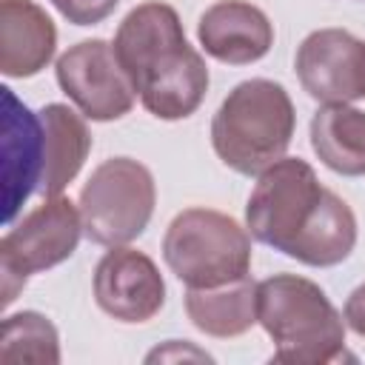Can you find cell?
Returning <instances> with one entry per match:
<instances>
[{
	"instance_id": "e0dca14e",
	"label": "cell",
	"mask_w": 365,
	"mask_h": 365,
	"mask_svg": "<svg viewBox=\"0 0 365 365\" xmlns=\"http://www.w3.org/2000/svg\"><path fill=\"white\" fill-rule=\"evenodd\" d=\"M0 362L57 365L60 362L57 328L37 311H20L6 317L0 328Z\"/></svg>"
},
{
	"instance_id": "6da1fadb",
	"label": "cell",
	"mask_w": 365,
	"mask_h": 365,
	"mask_svg": "<svg viewBox=\"0 0 365 365\" xmlns=\"http://www.w3.org/2000/svg\"><path fill=\"white\" fill-rule=\"evenodd\" d=\"M114 51L148 114L182 120L200 108L208 91V68L200 51L188 46L171 6L151 0L131 9L117 29Z\"/></svg>"
},
{
	"instance_id": "9c48e42d",
	"label": "cell",
	"mask_w": 365,
	"mask_h": 365,
	"mask_svg": "<svg viewBox=\"0 0 365 365\" xmlns=\"http://www.w3.org/2000/svg\"><path fill=\"white\" fill-rule=\"evenodd\" d=\"M297 77L325 106L359 100L365 97V43L342 29L311 31L297 48Z\"/></svg>"
},
{
	"instance_id": "7c38bea8",
	"label": "cell",
	"mask_w": 365,
	"mask_h": 365,
	"mask_svg": "<svg viewBox=\"0 0 365 365\" xmlns=\"http://www.w3.org/2000/svg\"><path fill=\"white\" fill-rule=\"evenodd\" d=\"M43 174V125L17 103L11 88H3V180H6V222L40 188Z\"/></svg>"
},
{
	"instance_id": "4fadbf2b",
	"label": "cell",
	"mask_w": 365,
	"mask_h": 365,
	"mask_svg": "<svg viewBox=\"0 0 365 365\" xmlns=\"http://www.w3.org/2000/svg\"><path fill=\"white\" fill-rule=\"evenodd\" d=\"M57 48L51 17L31 0H0V71L6 77H34Z\"/></svg>"
},
{
	"instance_id": "7a4b0ae2",
	"label": "cell",
	"mask_w": 365,
	"mask_h": 365,
	"mask_svg": "<svg viewBox=\"0 0 365 365\" xmlns=\"http://www.w3.org/2000/svg\"><path fill=\"white\" fill-rule=\"evenodd\" d=\"M257 322L274 339V362L325 365L345 348V322L325 291L297 274H274L257 285Z\"/></svg>"
},
{
	"instance_id": "9a60e30c",
	"label": "cell",
	"mask_w": 365,
	"mask_h": 365,
	"mask_svg": "<svg viewBox=\"0 0 365 365\" xmlns=\"http://www.w3.org/2000/svg\"><path fill=\"white\" fill-rule=\"evenodd\" d=\"M185 314L208 336L231 339L257 322V282L245 274L214 288H188Z\"/></svg>"
},
{
	"instance_id": "277c9868",
	"label": "cell",
	"mask_w": 365,
	"mask_h": 365,
	"mask_svg": "<svg viewBox=\"0 0 365 365\" xmlns=\"http://www.w3.org/2000/svg\"><path fill=\"white\" fill-rule=\"evenodd\" d=\"M334 191L322 188L314 168L299 157H282L268 165L245 205L248 234L297 259L299 248L322 220Z\"/></svg>"
},
{
	"instance_id": "5b68a950",
	"label": "cell",
	"mask_w": 365,
	"mask_h": 365,
	"mask_svg": "<svg viewBox=\"0 0 365 365\" xmlns=\"http://www.w3.org/2000/svg\"><path fill=\"white\" fill-rule=\"evenodd\" d=\"M163 257L171 274L188 288H214L248 274L251 240L248 231L222 211L185 208L163 237Z\"/></svg>"
},
{
	"instance_id": "ba28073f",
	"label": "cell",
	"mask_w": 365,
	"mask_h": 365,
	"mask_svg": "<svg viewBox=\"0 0 365 365\" xmlns=\"http://www.w3.org/2000/svg\"><path fill=\"white\" fill-rule=\"evenodd\" d=\"M57 83L83 117L108 123L131 111L137 88L106 40H83L57 60Z\"/></svg>"
},
{
	"instance_id": "d6986e66",
	"label": "cell",
	"mask_w": 365,
	"mask_h": 365,
	"mask_svg": "<svg viewBox=\"0 0 365 365\" xmlns=\"http://www.w3.org/2000/svg\"><path fill=\"white\" fill-rule=\"evenodd\" d=\"M345 322L351 325L354 334L365 336V282L351 291V297L345 302Z\"/></svg>"
},
{
	"instance_id": "3957f363",
	"label": "cell",
	"mask_w": 365,
	"mask_h": 365,
	"mask_svg": "<svg viewBox=\"0 0 365 365\" xmlns=\"http://www.w3.org/2000/svg\"><path fill=\"white\" fill-rule=\"evenodd\" d=\"M294 125L297 114L288 91L257 77L228 91L211 120V143L231 171L254 177L285 157Z\"/></svg>"
},
{
	"instance_id": "8fae6325",
	"label": "cell",
	"mask_w": 365,
	"mask_h": 365,
	"mask_svg": "<svg viewBox=\"0 0 365 365\" xmlns=\"http://www.w3.org/2000/svg\"><path fill=\"white\" fill-rule=\"evenodd\" d=\"M197 37L205 54L228 66L254 63L274 46V29L265 11L245 0H220L205 9L197 26Z\"/></svg>"
},
{
	"instance_id": "2e32d148",
	"label": "cell",
	"mask_w": 365,
	"mask_h": 365,
	"mask_svg": "<svg viewBox=\"0 0 365 365\" xmlns=\"http://www.w3.org/2000/svg\"><path fill=\"white\" fill-rule=\"evenodd\" d=\"M311 145L317 157L342 177H365V111L336 103L311 120Z\"/></svg>"
},
{
	"instance_id": "8992f818",
	"label": "cell",
	"mask_w": 365,
	"mask_h": 365,
	"mask_svg": "<svg viewBox=\"0 0 365 365\" xmlns=\"http://www.w3.org/2000/svg\"><path fill=\"white\" fill-rule=\"evenodd\" d=\"M154 202L151 171L131 157H111L91 171L80 191L83 234L97 245H125L145 231Z\"/></svg>"
},
{
	"instance_id": "ac0fdd59",
	"label": "cell",
	"mask_w": 365,
	"mask_h": 365,
	"mask_svg": "<svg viewBox=\"0 0 365 365\" xmlns=\"http://www.w3.org/2000/svg\"><path fill=\"white\" fill-rule=\"evenodd\" d=\"M54 9L74 26H97L106 20L120 0H51Z\"/></svg>"
},
{
	"instance_id": "30bf717a",
	"label": "cell",
	"mask_w": 365,
	"mask_h": 365,
	"mask_svg": "<svg viewBox=\"0 0 365 365\" xmlns=\"http://www.w3.org/2000/svg\"><path fill=\"white\" fill-rule=\"evenodd\" d=\"M94 299L120 322H145L165 302V282L151 257L114 245L94 268Z\"/></svg>"
},
{
	"instance_id": "5bb4252c",
	"label": "cell",
	"mask_w": 365,
	"mask_h": 365,
	"mask_svg": "<svg viewBox=\"0 0 365 365\" xmlns=\"http://www.w3.org/2000/svg\"><path fill=\"white\" fill-rule=\"evenodd\" d=\"M43 125V174H40V194L57 197L83 168L91 134L86 128V120L71 111L63 103H48L40 111Z\"/></svg>"
},
{
	"instance_id": "52a82bcc",
	"label": "cell",
	"mask_w": 365,
	"mask_h": 365,
	"mask_svg": "<svg viewBox=\"0 0 365 365\" xmlns=\"http://www.w3.org/2000/svg\"><path fill=\"white\" fill-rule=\"evenodd\" d=\"M83 220L66 197H46L0 240V305L9 308L23 291L29 274L46 271L68 259L80 242Z\"/></svg>"
}]
</instances>
